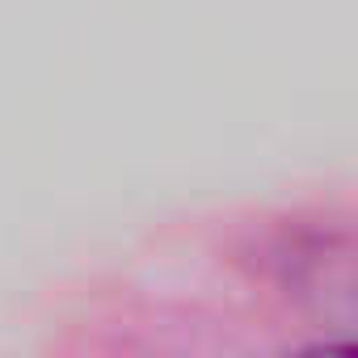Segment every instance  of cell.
<instances>
[{
    "instance_id": "1",
    "label": "cell",
    "mask_w": 358,
    "mask_h": 358,
    "mask_svg": "<svg viewBox=\"0 0 358 358\" xmlns=\"http://www.w3.org/2000/svg\"><path fill=\"white\" fill-rule=\"evenodd\" d=\"M291 358H358V345H312V350H299Z\"/></svg>"
}]
</instances>
